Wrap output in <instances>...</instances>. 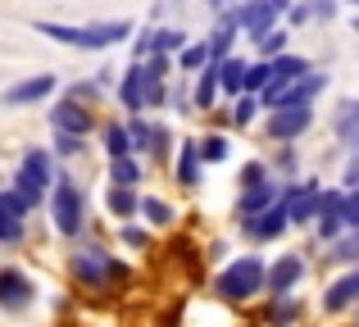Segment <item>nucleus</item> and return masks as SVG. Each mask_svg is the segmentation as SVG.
<instances>
[{
  "mask_svg": "<svg viewBox=\"0 0 359 327\" xmlns=\"http://www.w3.org/2000/svg\"><path fill=\"white\" fill-rule=\"evenodd\" d=\"M305 273H309V264H305L300 250L278 255L269 264V300H273V295H296V286H300V277H305Z\"/></svg>",
  "mask_w": 359,
  "mask_h": 327,
  "instance_id": "nucleus-14",
  "label": "nucleus"
},
{
  "mask_svg": "<svg viewBox=\"0 0 359 327\" xmlns=\"http://www.w3.org/2000/svg\"><path fill=\"white\" fill-rule=\"evenodd\" d=\"M141 218H146L150 228H173L177 214H173V204L159 200V195H141Z\"/></svg>",
  "mask_w": 359,
  "mask_h": 327,
  "instance_id": "nucleus-30",
  "label": "nucleus"
},
{
  "mask_svg": "<svg viewBox=\"0 0 359 327\" xmlns=\"http://www.w3.org/2000/svg\"><path fill=\"white\" fill-rule=\"evenodd\" d=\"M118 105L128 114H146V60H132L118 73Z\"/></svg>",
  "mask_w": 359,
  "mask_h": 327,
  "instance_id": "nucleus-16",
  "label": "nucleus"
},
{
  "mask_svg": "<svg viewBox=\"0 0 359 327\" xmlns=\"http://www.w3.org/2000/svg\"><path fill=\"white\" fill-rule=\"evenodd\" d=\"M259 182H269V160H245L237 186H259Z\"/></svg>",
  "mask_w": 359,
  "mask_h": 327,
  "instance_id": "nucleus-40",
  "label": "nucleus"
},
{
  "mask_svg": "<svg viewBox=\"0 0 359 327\" xmlns=\"http://www.w3.org/2000/svg\"><path fill=\"white\" fill-rule=\"evenodd\" d=\"M164 105H168V82L146 73V109H164Z\"/></svg>",
  "mask_w": 359,
  "mask_h": 327,
  "instance_id": "nucleus-42",
  "label": "nucleus"
},
{
  "mask_svg": "<svg viewBox=\"0 0 359 327\" xmlns=\"http://www.w3.org/2000/svg\"><path fill=\"white\" fill-rule=\"evenodd\" d=\"M228 5H232V0H205V9H210L214 18H219V14H223V9H228Z\"/></svg>",
  "mask_w": 359,
  "mask_h": 327,
  "instance_id": "nucleus-50",
  "label": "nucleus"
},
{
  "mask_svg": "<svg viewBox=\"0 0 359 327\" xmlns=\"http://www.w3.org/2000/svg\"><path fill=\"white\" fill-rule=\"evenodd\" d=\"M273 82H278V69H273V60H264V55H259V60H250V69H245V91H259V96H264Z\"/></svg>",
  "mask_w": 359,
  "mask_h": 327,
  "instance_id": "nucleus-31",
  "label": "nucleus"
},
{
  "mask_svg": "<svg viewBox=\"0 0 359 327\" xmlns=\"http://www.w3.org/2000/svg\"><path fill=\"white\" fill-rule=\"evenodd\" d=\"M187 46H191V36L182 32V27H155V50H164V55H182Z\"/></svg>",
  "mask_w": 359,
  "mask_h": 327,
  "instance_id": "nucleus-32",
  "label": "nucleus"
},
{
  "mask_svg": "<svg viewBox=\"0 0 359 327\" xmlns=\"http://www.w3.org/2000/svg\"><path fill=\"white\" fill-rule=\"evenodd\" d=\"M100 151H105V160H123V155H137L132 127H128V123H105V127H100Z\"/></svg>",
  "mask_w": 359,
  "mask_h": 327,
  "instance_id": "nucleus-21",
  "label": "nucleus"
},
{
  "mask_svg": "<svg viewBox=\"0 0 359 327\" xmlns=\"http://www.w3.org/2000/svg\"><path fill=\"white\" fill-rule=\"evenodd\" d=\"M46 118H50V132H73V137H91V132H96V114H91V105H82V100H73V96H64Z\"/></svg>",
  "mask_w": 359,
  "mask_h": 327,
  "instance_id": "nucleus-13",
  "label": "nucleus"
},
{
  "mask_svg": "<svg viewBox=\"0 0 359 327\" xmlns=\"http://www.w3.org/2000/svg\"><path fill=\"white\" fill-rule=\"evenodd\" d=\"M259 291H269V259L264 255H241L232 264H223L219 277H214V295L228 305L255 300Z\"/></svg>",
  "mask_w": 359,
  "mask_h": 327,
  "instance_id": "nucleus-3",
  "label": "nucleus"
},
{
  "mask_svg": "<svg viewBox=\"0 0 359 327\" xmlns=\"http://www.w3.org/2000/svg\"><path fill=\"white\" fill-rule=\"evenodd\" d=\"M173 60H177V55H164V50H155V55L146 60V73H150V78H164V82H173Z\"/></svg>",
  "mask_w": 359,
  "mask_h": 327,
  "instance_id": "nucleus-43",
  "label": "nucleus"
},
{
  "mask_svg": "<svg viewBox=\"0 0 359 327\" xmlns=\"http://www.w3.org/2000/svg\"><path fill=\"white\" fill-rule=\"evenodd\" d=\"M341 214H346V232H359V186H355V191H346Z\"/></svg>",
  "mask_w": 359,
  "mask_h": 327,
  "instance_id": "nucleus-48",
  "label": "nucleus"
},
{
  "mask_svg": "<svg viewBox=\"0 0 359 327\" xmlns=\"http://www.w3.org/2000/svg\"><path fill=\"white\" fill-rule=\"evenodd\" d=\"M264 109H269V105H264L259 91H245V96L232 100V127H255V118H259Z\"/></svg>",
  "mask_w": 359,
  "mask_h": 327,
  "instance_id": "nucleus-26",
  "label": "nucleus"
},
{
  "mask_svg": "<svg viewBox=\"0 0 359 327\" xmlns=\"http://www.w3.org/2000/svg\"><path fill=\"white\" fill-rule=\"evenodd\" d=\"M287 228H291V204L278 200L273 209H264L259 218H245L241 223V237L250 241V246H269V241H278Z\"/></svg>",
  "mask_w": 359,
  "mask_h": 327,
  "instance_id": "nucleus-12",
  "label": "nucleus"
},
{
  "mask_svg": "<svg viewBox=\"0 0 359 327\" xmlns=\"http://www.w3.org/2000/svg\"><path fill=\"white\" fill-rule=\"evenodd\" d=\"M201 155H205V164H228L232 160V141L223 132H210V137H201Z\"/></svg>",
  "mask_w": 359,
  "mask_h": 327,
  "instance_id": "nucleus-34",
  "label": "nucleus"
},
{
  "mask_svg": "<svg viewBox=\"0 0 359 327\" xmlns=\"http://www.w3.org/2000/svg\"><path fill=\"white\" fill-rule=\"evenodd\" d=\"M245 69H250V60H237V55H232V60H223L219 64V78H223V96H245Z\"/></svg>",
  "mask_w": 359,
  "mask_h": 327,
  "instance_id": "nucleus-25",
  "label": "nucleus"
},
{
  "mask_svg": "<svg viewBox=\"0 0 359 327\" xmlns=\"http://www.w3.org/2000/svg\"><path fill=\"white\" fill-rule=\"evenodd\" d=\"M346 5H351V9H359V0H346Z\"/></svg>",
  "mask_w": 359,
  "mask_h": 327,
  "instance_id": "nucleus-52",
  "label": "nucleus"
},
{
  "mask_svg": "<svg viewBox=\"0 0 359 327\" xmlns=\"http://www.w3.org/2000/svg\"><path fill=\"white\" fill-rule=\"evenodd\" d=\"M32 300H36V282H32V277H27L18 264L0 268V309H5V314H23Z\"/></svg>",
  "mask_w": 359,
  "mask_h": 327,
  "instance_id": "nucleus-11",
  "label": "nucleus"
},
{
  "mask_svg": "<svg viewBox=\"0 0 359 327\" xmlns=\"http://www.w3.org/2000/svg\"><path fill=\"white\" fill-rule=\"evenodd\" d=\"M191 91H196V109H214V100H219V91H223L219 64H210V69H201V73H196Z\"/></svg>",
  "mask_w": 359,
  "mask_h": 327,
  "instance_id": "nucleus-23",
  "label": "nucleus"
},
{
  "mask_svg": "<svg viewBox=\"0 0 359 327\" xmlns=\"http://www.w3.org/2000/svg\"><path fill=\"white\" fill-rule=\"evenodd\" d=\"M314 123H318L314 105H278V109L264 114V137H269L273 146H296Z\"/></svg>",
  "mask_w": 359,
  "mask_h": 327,
  "instance_id": "nucleus-5",
  "label": "nucleus"
},
{
  "mask_svg": "<svg viewBox=\"0 0 359 327\" xmlns=\"http://www.w3.org/2000/svg\"><path fill=\"white\" fill-rule=\"evenodd\" d=\"M332 137L341 141V151L359 141V96H346L341 105H337V114H332Z\"/></svg>",
  "mask_w": 359,
  "mask_h": 327,
  "instance_id": "nucleus-20",
  "label": "nucleus"
},
{
  "mask_svg": "<svg viewBox=\"0 0 359 327\" xmlns=\"http://www.w3.org/2000/svg\"><path fill=\"white\" fill-rule=\"evenodd\" d=\"M210 64H214L210 36H205V41H191V46H187L182 55H177V69H182V73H191V78H196V73H201V69H210Z\"/></svg>",
  "mask_w": 359,
  "mask_h": 327,
  "instance_id": "nucleus-28",
  "label": "nucleus"
},
{
  "mask_svg": "<svg viewBox=\"0 0 359 327\" xmlns=\"http://www.w3.org/2000/svg\"><path fill=\"white\" fill-rule=\"evenodd\" d=\"M60 87H64V82H60V73H32V78L9 82V87L0 91V105H5V109H32L36 100L55 96Z\"/></svg>",
  "mask_w": 359,
  "mask_h": 327,
  "instance_id": "nucleus-8",
  "label": "nucleus"
},
{
  "mask_svg": "<svg viewBox=\"0 0 359 327\" xmlns=\"http://www.w3.org/2000/svg\"><path fill=\"white\" fill-rule=\"evenodd\" d=\"M278 200H282V182L241 186V191H237V204H232V214H237V223H245V218H259L264 209H273Z\"/></svg>",
  "mask_w": 359,
  "mask_h": 327,
  "instance_id": "nucleus-15",
  "label": "nucleus"
},
{
  "mask_svg": "<svg viewBox=\"0 0 359 327\" xmlns=\"http://www.w3.org/2000/svg\"><path fill=\"white\" fill-rule=\"evenodd\" d=\"M150 55H155V27H141L132 36V60H150Z\"/></svg>",
  "mask_w": 359,
  "mask_h": 327,
  "instance_id": "nucleus-46",
  "label": "nucleus"
},
{
  "mask_svg": "<svg viewBox=\"0 0 359 327\" xmlns=\"http://www.w3.org/2000/svg\"><path fill=\"white\" fill-rule=\"evenodd\" d=\"M273 69H278V82H300V78H309V73H314V60H309V55L287 50V55H278V60H273Z\"/></svg>",
  "mask_w": 359,
  "mask_h": 327,
  "instance_id": "nucleus-24",
  "label": "nucleus"
},
{
  "mask_svg": "<svg viewBox=\"0 0 359 327\" xmlns=\"http://www.w3.org/2000/svg\"><path fill=\"white\" fill-rule=\"evenodd\" d=\"M32 27L36 36H50V41H60V46H73V50H91V55H100V50H114L118 41H128V36H137V23L132 18H109V23H55V18H32Z\"/></svg>",
  "mask_w": 359,
  "mask_h": 327,
  "instance_id": "nucleus-1",
  "label": "nucleus"
},
{
  "mask_svg": "<svg viewBox=\"0 0 359 327\" xmlns=\"http://www.w3.org/2000/svg\"><path fill=\"white\" fill-rule=\"evenodd\" d=\"M205 155H201V141L196 137H187L182 141V151L173 155V177H177V186H187V191H196V186L205 182Z\"/></svg>",
  "mask_w": 359,
  "mask_h": 327,
  "instance_id": "nucleus-17",
  "label": "nucleus"
},
{
  "mask_svg": "<svg viewBox=\"0 0 359 327\" xmlns=\"http://www.w3.org/2000/svg\"><path fill=\"white\" fill-rule=\"evenodd\" d=\"M50 151L60 155V160H78L82 151H87V137H73V132H55V141H50Z\"/></svg>",
  "mask_w": 359,
  "mask_h": 327,
  "instance_id": "nucleus-38",
  "label": "nucleus"
},
{
  "mask_svg": "<svg viewBox=\"0 0 359 327\" xmlns=\"http://www.w3.org/2000/svg\"><path fill=\"white\" fill-rule=\"evenodd\" d=\"M351 32L359 36V9H355V18H351Z\"/></svg>",
  "mask_w": 359,
  "mask_h": 327,
  "instance_id": "nucleus-51",
  "label": "nucleus"
},
{
  "mask_svg": "<svg viewBox=\"0 0 359 327\" xmlns=\"http://www.w3.org/2000/svg\"><path fill=\"white\" fill-rule=\"evenodd\" d=\"M64 96H73V100H82V105H91V100H100V96H109L105 87H100L96 78H82V82H69L64 87Z\"/></svg>",
  "mask_w": 359,
  "mask_h": 327,
  "instance_id": "nucleus-39",
  "label": "nucleus"
},
{
  "mask_svg": "<svg viewBox=\"0 0 359 327\" xmlns=\"http://www.w3.org/2000/svg\"><path fill=\"white\" fill-rule=\"evenodd\" d=\"M237 18H241V32L245 41H264V36L273 32V27L287 23V14H282L273 0H241L237 5Z\"/></svg>",
  "mask_w": 359,
  "mask_h": 327,
  "instance_id": "nucleus-9",
  "label": "nucleus"
},
{
  "mask_svg": "<svg viewBox=\"0 0 359 327\" xmlns=\"http://www.w3.org/2000/svg\"><path fill=\"white\" fill-rule=\"evenodd\" d=\"M314 5V23H323V18H337V0H309Z\"/></svg>",
  "mask_w": 359,
  "mask_h": 327,
  "instance_id": "nucleus-49",
  "label": "nucleus"
},
{
  "mask_svg": "<svg viewBox=\"0 0 359 327\" xmlns=\"http://www.w3.org/2000/svg\"><path fill=\"white\" fill-rule=\"evenodd\" d=\"M50 223L64 241H78L82 228H87V204H82V191L69 173H60V182L50 191Z\"/></svg>",
  "mask_w": 359,
  "mask_h": 327,
  "instance_id": "nucleus-4",
  "label": "nucleus"
},
{
  "mask_svg": "<svg viewBox=\"0 0 359 327\" xmlns=\"http://www.w3.org/2000/svg\"><path fill=\"white\" fill-rule=\"evenodd\" d=\"M55 160H60V155L46 151V146H27V151L18 155L14 173H9V186H14V191L32 204V209H41V204L50 200L55 182H60V168H55Z\"/></svg>",
  "mask_w": 359,
  "mask_h": 327,
  "instance_id": "nucleus-2",
  "label": "nucleus"
},
{
  "mask_svg": "<svg viewBox=\"0 0 359 327\" xmlns=\"http://www.w3.org/2000/svg\"><path fill=\"white\" fill-rule=\"evenodd\" d=\"M168 105H173V114H191V109H196L191 82H168Z\"/></svg>",
  "mask_w": 359,
  "mask_h": 327,
  "instance_id": "nucleus-37",
  "label": "nucleus"
},
{
  "mask_svg": "<svg viewBox=\"0 0 359 327\" xmlns=\"http://www.w3.org/2000/svg\"><path fill=\"white\" fill-rule=\"evenodd\" d=\"M105 182H114V186H141V182H146L141 155H123V160H109V168H105Z\"/></svg>",
  "mask_w": 359,
  "mask_h": 327,
  "instance_id": "nucleus-22",
  "label": "nucleus"
},
{
  "mask_svg": "<svg viewBox=\"0 0 359 327\" xmlns=\"http://www.w3.org/2000/svg\"><path fill=\"white\" fill-rule=\"evenodd\" d=\"M323 191L314 177H300V182H282V200L291 204V228H305V223H318L323 214Z\"/></svg>",
  "mask_w": 359,
  "mask_h": 327,
  "instance_id": "nucleus-7",
  "label": "nucleus"
},
{
  "mask_svg": "<svg viewBox=\"0 0 359 327\" xmlns=\"http://www.w3.org/2000/svg\"><path fill=\"white\" fill-rule=\"evenodd\" d=\"M118 237H123V246H128V250H150V223H146V228H137V223H123Z\"/></svg>",
  "mask_w": 359,
  "mask_h": 327,
  "instance_id": "nucleus-41",
  "label": "nucleus"
},
{
  "mask_svg": "<svg viewBox=\"0 0 359 327\" xmlns=\"http://www.w3.org/2000/svg\"><path fill=\"white\" fill-rule=\"evenodd\" d=\"M287 23H291V27H305V23H314V5H309V0H296V5L287 9Z\"/></svg>",
  "mask_w": 359,
  "mask_h": 327,
  "instance_id": "nucleus-47",
  "label": "nucleus"
},
{
  "mask_svg": "<svg viewBox=\"0 0 359 327\" xmlns=\"http://www.w3.org/2000/svg\"><path fill=\"white\" fill-rule=\"evenodd\" d=\"M341 186H346V191H355V186H359V141L346 146V173H341Z\"/></svg>",
  "mask_w": 359,
  "mask_h": 327,
  "instance_id": "nucleus-45",
  "label": "nucleus"
},
{
  "mask_svg": "<svg viewBox=\"0 0 359 327\" xmlns=\"http://www.w3.org/2000/svg\"><path fill=\"white\" fill-rule=\"evenodd\" d=\"M168 155H173V127L155 123V151H150V160H168Z\"/></svg>",
  "mask_w": 359,
  "mask_h": 327,
  "instance_id": "nucleus-44",
  "label": "nucleus"
},
{
  "mask_svg": "<svg viewBox=\"0 0 359 327\" xmlns=\"http://www.w3.org/2000/svg\"><path fill=\"white\" fill-rule=\"evenodd\" d=\"M27 214H32V204H27L14 186H5V191H0V246L5 250H14L18 241H23Z\"/></svg>",
  "mask_w": 359,
  "mask_h": 327,
  "instance_id": "nucleus-10",
  "label": "nucleus"
},
{
  "mask_svg": "<svg viewBox=\"0 0 359 327\" xmlns=\"http://www.w3.org/2000/svg\"><path fill=\"white\" fill-rule=\"evenodd\" d=\"M351 305H359V264L346 268L341 277H332L323 291V314H346Z\"/></svg>",
  "mask_w": 359,
  "mask_h": 327,
  "instance_id": "nucleus-18",
  "label": "nucleus"
},
{
  "mask_svg": "<svg viewBox=\"0 0 359 327\" xmlns=\"http://www.w3.org/2000/svg\"><path fill=\"white\" fill-rule=\"evenodd\" d=\"M105 214H109V218H118V223L141 218V191H137V186H114V182H105Z\"/></svg>",
  "mask_w": 359,
  "mask_h": 327,
  "instance_id": "nucleus-19",
  "label": "nucleus"
},
{
  "mask_svg": "<svg viewBox=\"0 0 359 327\" xmlns=\"http://www.w3.org/2000/svg\"><path fill=\"white\" fill-rule=\"evenodd\" d=\"M128 127H132V141H137V155L155 151V123L146 114H128Z\"/></svg>",
  "mask_w": 359,
  "mask_h": 327,
  "instance_id": "nucleus-33",
  "label": "nucleus"
},
{
  "mask_svg": "<svg viewBox=\"0 0 359 327\" xmlns=\"http://www.w3.org/2000/svg\"><path fill=\"white\" fill-rule=\"evenodd\" d=\"M273 168L282 173V182H300V155H296V146H278Z\"/></svg>",
  "mask_w": 359,
  "mask_h": 327,
  "instance_id": "nucleus-36",
  "label": "nucleus"
},
{
  "mask_svg": "<svg viewBox=\"0 0 359 327\" xmlns=\"http://www.w3.org/2000/svg\"><path fill=\"white\" fill-rule=\"evenodd\" d=\"M327 264H346V268L359 264V232H346V237L327 241Z\"/></svg>",
  "mask_w": 359,
  "mask_h": 327,
  "instance_id": "nucleus-29",
  "label": "nucleus"
},
{
  "mask_svg": "<svg viewBox=\"0 0 359 327\" xmlns=\"http://www.w3.org/2000/svg\"><path fill=\"white\" fill-rule=\"evenodd\" d=\"M69 273H73V282L91 286V291H100V286H109V277H123L128 268L114 264V259H109V250L82 246V250H73V255H69Z\"/></svg>",
  "mask_w": 359,
  "mask_h": 327,
  "instance_id": "nucleus-6",
  "label": "nucleus"
},
{
  "mask_svg": "<svg viewBox=\"0 0 359 327\" xmlns=\"http://www.w3.org/2000/svg\"><path fill=\"white\" fill-rule=\"evenodd\" d=\"M287 46H291V32H287V27H273L264 41H255V55H264V60H278V55H287Z\"/></svg>",
  "mask_w": 359,
  "mask_h": 327,
  "instance_id": "nucleus-35",
  "label": "nucleus"
},
{
  "mask_svg": "<svg viewBox=\"0 0 359 327\" xmlns=\"http://www.w3.org/2000/svg\"><path fill=\"white\" fill-rule=\"evenodd\" d=\"M264 323H269V327H296L300 323V300H296V295H273Z\"/></svg>",
  "mask_w": 359,
  "mask_h": 327,
  "instance_id": "nucleus-27",
  "label": "nucleus"
}]
</instances>
